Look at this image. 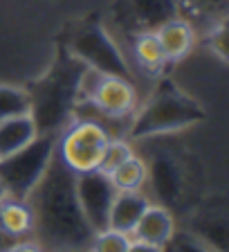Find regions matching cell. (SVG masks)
Returning <instances> with one entry per match:
<instances>
[{
    "instance_id": "cell-19",
    "label": "cell",
    "mask_w": 229,
    "mask_h": 252,
    "mask_svg": "<svg viewBox=\"0 0 229 252\" xmlns=\"http://www.w3.org/2000/svg\"><path fill=\"white\" fill-rule=\"evenodd\" d=\"M106 77H108V74L84 65L81 72H79V77H77V84H74V101H77V104L92 101L97 90H99V86H101V81H104Z\"/></svg>"
},
{
    "instance_id": "cell-17",
    "label": "cell",
    "mask_w": 229,
    "mask_h": 252,
    "mask_svg": "<svg viewBox=\"0 0 229 252\" xmlns=\"http://www.w3.org/2000/svg\"><path fill=\"white\" fill-rule=\"evenodd\" d=\"M27 113H31L29 90L21 86L0 84V122L16 115H27Z\"/></svg>"
},
{
    "instance_id": "cell-10",
    "label": "cell",
    "mask_w": 229,
    "mask_h": 252,
    "mask_svg": "<svg viewBox=\"0 0 229 252\" xmlns=\"http://www.w3.org/2000/svg\"><path fill=\"white\" fill-rule=\"evenodd\" d=\"M173 232H175V220H173L171 212L167 207H162V205L151 203L142 214V219L137 220V225L130 232V236H135L137 241L164 248Z\"/></svg>"
},
{
    "instance_id": "cell-26",
    "label": "cell",
    "mask_w": 229,
    "mask_h": 252,
    "mask_svg": "<svg viewBox=\"0 0 229 252\" xmlns=\"http://www.w3.org/2000/svg\"><path fill=\"white\" fill-rule=\"evenodd\" d=\"M7 198V191H5V185H2V180H0V200Z\"/></svg>"
},
{
    "instance_id": "cell-22",
    "label": "cell",
    "mask_w": 229,
    "mask_h": 252,
    "mask_svg": "<svg viewBox=\"0 0 229 252\" xmlns=\"http://www.w3.org/2000/svg\"><path fill=\"white\" fill-rule=\"evenodd\" d=\"M162 252H216V250L209 243H204L202 239H198V236L187 234V232H173L167 246L162 248Z\"/></svg>"
},
{
    "instance_id": "cell-1",
    "label": "cell",
    "mask_w": 229,
    "mask_h": 252,
    "mask_svg": "<svg viewBox=\"0 0 229 252\" xmlns=\"http://www.w3.org/2000/svg\"><path fill=\"white\" fill-rule=\"evenodd\" d=\"M74 180L77 173L54 151L41 180L27 196L34 214L31 239L43 252H88L94 232L84 219Z\"/></svg>"
},
{
    "instance_id": "cell-13",
    "label": "cell",
    "mask_w": 229,
    "mask_h": 252,
    "mask_svg": "<svg viewBox=\"0 0 229 252\" xmlns=\"http://www.w3.org/2000/svg\"><path fill=\"white\" fill-rule=\"evenodd\" d=\"M36 135H38V126L34 122V117H31V113L2 120L0 122V158L23 149Z\"/></svg>"
},
{
    "instance_id": "cell-15",
    "label": "cell",
    "mask_w": 229,
    "mask_h": 252,
    "mask_svg": "<svg viewBox=\"0 0 229 252\" xmlns=\"http://www.w3.org/2000/svg\"><path fill=\"white\" fill-rule=\"evenodd\" d=\"M133 54H135L137 63L148 72H160L169 63L155 32H137V34H133Z\"/></svg>"
},
{
    "instance_id": "cell-8",
    "label": "cell",
    "mask_w": 229,
    "mask_h": 252,
    "mask_svg": "<svg viewBox=\"0 0 229 252\" xmlns=\"http://www.w3.org/2000/svg\"><path fill=\"white\" fill-rule=\"evenodd\" d=\"M101 115L110 120H121V117L133 115L137 106V93L126 77H106L101 81L99 90L90 101Z\"/></svg>"
},
{
    "instance_id": "cell-16",
    "label": "cell",
    "mask_w": 229,
    "mask_h": 252,
    "mask_svg": "<svg viewBox=\"0 0 229 252\" xmlns=\"http://www.w3.org/2000/svg\"><path fill=\"white\" fill-rule=\"evenodd\" d=\"M117 191H137L148 183V164L140 156H133L119 164L114 171L108 173Z\"/></svg>"
},
{
    "instance_id": "cell-20",
    "label": "cell",
    "mask_w": 229,
    "mask_h": 252,
    "mask_svg": "<svg viewBox=\"0 0 229 252\" xmlns=\"http://www.w3.org/2000/svg\"><path fill=\"white\" fill-rule=\"evenodd\" d=\"M130 156H133V147H130L128 142L121 140V137H110L104 149V156H101L99 171H104V173L114 171V169L119 167L124 160H128Z\"/></svg>"
},
{
    "instance_id": "cell-21",
    "label": "cell",
    "mask_w": 229,
    "mask_h": 252,
    "mask_svg": "<svg viewBox=\"0 0 229 252\" xmlns=\"http://www.w3.org/2000/svg\"><path fill=\"white\" fill-rule=\"evenodd\" d=\"M148 176H153L155 191H160L162 196L175 194V164H173V160H169V158H155L153 171H148Z\"/></svg>"
},
{
    "instance_id": "cell-14",
    "label": "cell",
    "mask_w": 229,
    "mask_h": 252,
    "mask_svg": "<svg viewBox=\"0 0 229 252\" xmlns=\"http://www.w3.org/2000/svg\"><path fill=\"white\" fill-rule=\"evenodd\" d=\"M0 225L16 241L29 239L34 232V214L27 200L5 198L0 200Z\"/></svg>"
},
{
    "instance_id": "cell-6",
    "label": "cell",
    "mask_w": 229,
    "mask_h": 252,
    "mask_svg": "<svg viewBox=\"0 0 229 252\" xmlns=\"http://www.w3.org/2000/svg\"><path fill=\"white\" fill-rule=\"evenodd\" d=\"M74 187H77L79 205H81V212H84V219L90 225V230L92 232L106 230L108 227L110 205H113V198L117 194L110 176L99 171V169L77 173Z\"/></svg>"
},
{
    "instance_id": "cell-7",
    "label": "cell",
    "mask_w": 229,
    "mask_h": 252,
    "mask_svg": "<svg viewBox=\"0 0 229 252\" xmlns=\"http://www.w3.org/2000/svg\"><path fill=\"white\" fill-rule=\"evenodd\" d=\"M126 27L135 32H155L171 18L180 16L177 0H124L121 2Z\"/></svg>"
},
{
    "instance_id": "cell-2",
    "label": "cell",
    "mask_w": 229,
    "mask_h": 252,
    "mask_svg": "<svg viewBox=\"0 0 229 252\" xmlns=\"http://www.w3.org/2000/svg\"><path fill=\"white\" fill-rule=\"evenodd\" d=\"M204 117V110L196 101L177 90L169 81L160 86L148 99V104L135 115V120L128 126V135L133 140L153 135H164V133L182 131L189 126L198 124Z\"/></svg>"
},
{
    "instance_id": "cell-23",
    "label": "cell",
    "mask_w": 229,
    "mask_h": 252,
    "mask_svg": "<svg viewBox=\"0 0 229 252\" xmlns=\"http://www.w3.org/2000/svg\"><path fill=\"white\" fill-rule=\"evenodd\" d=\"M7 252H43V248L34 239H23V241H16Z\"/></svg>"
},
{
    "instance_id": "cell-24",
    "label": "cell",
    "mask_w": 229,
    "mask_h": 252,
    "mask_svg": "<svg viewBox=\"0 0 229 252\" xmlns=\"http://www.w3.org/2000/svg\"><path fill=\"white\" fill-rule=\"evenodd\" d=\"M126 252H162V248L151 246V243H144V241H137V239H130V246Z\"/></svg>"
},
{
    "instance_id": "cell-12",
    "label": "cell",
    "mask_w": 229,
    "mask_h": 252,
    "mask_svg": "<svg viewBox=\"0 0 229 252\" xmlns=\"http://www.w3.org/2000/svg\"><path fill=\"white\" fill-rule=\"evenodd\" d=\"M177 9L180 18H184L193 32L196 27L214 32L227 21V0H177Z\"/></svg>"
},
{
    "instance_id": "cell-3",
    "label": "cell",
    "mask_w": 229,
    "mask_h": 252,
    "mask_svg": "<svg viewBox=\"0 0 229 252\" xmlns=\"http://www.w3.org/2000/svg\"><path fill=\"white\" fill-rule=\"evenodd\" d=\"M58 135L61 131H43L23 149L0 158V180L5 185L7 198L27 200L57 151Z\"/></svg>"
},
{
    "instance_id": "cell-5",
    "label": "cell",
    "mask_w": 229,
    "mask_h": 252,
    "mask_svg": "<svg viewBox=\"0 0 229 252\" xmlns=\"http://www.w3.org/2000/svg\"><path fill=\"white\" fill-rule=\"evenodd\" d=\"M110 133L92 120H79L70 128H63L57 142V153L65 167L74 173L94 171L101 164L104 149L110 140Z\"/></svg>"
},
{
    "instance_id": "cell-9",
    "label": "cell",
    "mask_w": 229,
    "mask_h": 252,
    "mask_svg": "<svg viewBox=\"0 0 229 252\" xmlns=\"http://www.w3.org/2000/svg\"><path fill=\"white\" fill-rule=\"evenodd\" d=\"M148 205H151V198L142 189H137V191H117L108 212V227L130 234Z\"/></svg>"
},
{
    "instance_id": "cell-18",
    "label": "cell",
    "mask_w": 229,
    "mask_h": 252,
    "mask_svg": "<svg viewBox=\"0 0 229 252\" xmlns=\"http://www.w3.org/2000/svg\"><path fill=\"white\" fill-rule=\"evenodd\" d=\"M128 246H130V234L106 227V230L92 234L88 252H126Z\"/></svg>"
},
{
    "instance_id": "cell-25",
    "label": "cell",
    "mask_w": 229,
    "mask_h": 252,
    "mask_svg": "<svg viewBox=\"0 0 229 252\" xmlns=\"http://www.w3.org/2000/svg\"><path fill=\"white\" fill-rule=\"evenodd\" d=\"M14 243H16V239L7 234V232L2 230V225H0V252H7L11 246H14Z\"/></svg>"
},
{
    "instance_id": "cell-11",
    "label": "cell",
    "mask_w": 229,
    "mask_h": 252,
    "mask_svg": "<svg viewBox=\"0 0 229 252\" xmlns=\"http://www.w3.org/2000/svg\"><path fill=\"white\" fill-rule=\"evenodd\" d=\"M157 41H160L162 50H164V57L167 61H182L193 47L196 41V32L189 25L184 18H171L164 25H160L155 30Z\"/></svg>"
},
{
    "instance_id": "cell-4",
    "label": "cell",
    "mask_w": 229,
    "mask_h": 252,
    "mask_svg": "<svg viewBox=\"0 0 229 252\" xmlns=\"http://www.w3.org/2000/svg\"><path fill=\"white\" fill-rule=\"evenodd\" d=\"M70 54L88 68L99 70L110 77H130V65L121 50L113 41L106 27L97 21H86L70 38Z\"/></svg>"
}]
</instances>
